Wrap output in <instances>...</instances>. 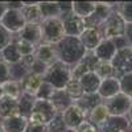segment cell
I'll list each match as a JSON object with an SVG mask.
<instances>
[{"instance_id": "1", "label": "cell", "mask_w": 132, "mask_h": 132, "mask_svg": "<svg viewBox=\"0 0 132 132\" xmlns=\"http://www.w3.org/2000/svg\"><path fill=\"white\" fill-rule=\"evenodd\" d=\"M56 46L57 58L58 61L69 65L70 68L75 66L78 62L82 61V58L86 56L87 50L82 45L79 37H70L65 36Z\"/></svg>"}, {"instance_id": "2", "label": "cell", "mask_w": 132, "mask_h": 132, "mask_svg": "<svg viewBox=\"0 0 132 132\" xmlns=\"http://www.w3.org/2000/svg\"><path fill=\"white\" fill-rule=\"evenodd\" d=\"M42 79L50 83L56 90H63L71 79V68L61 61H56L48 66V70L44 74Z\"/></svg>"}, {"instance_id": "3", "label": "cell", "mask_w": 132, "mask_h": 132, "mask_svg": "<svg viewBox=\"0 0 132 132\" xmlns=\"http://www.w3.org/2000/svg\"><path fill=\"white\" fill-rule=\"evenodd\" d=\"M41 27V42L49 45H57L65 37V29L61 17L45 19L40 23Z\"/></svg>"}, {"instance_id": "4", "label": "cell", "mask_w": 132, "mask_h": 132, "mask_svg": "<svg viewBox=\"0 0 132 132\" xmlns=\"http://www.w3.org/2000/svg\"><path fill=\"white\" fill-rule=\"evenodd\" d=\"M101 32V36L104 40H114L116 37H122L124 36V30H126V21L122 19L118 13L116 8L112 11L111 13L107 16V19L102 23V25L98 28Z\"/></svg>"}, {"instance_id": "5", "label": "cell", "mask_w": 132, "mask_h": 132, "mask_svg": "<svg viewBox=\"0 0 132 132\" xmlns=\"http://www.w3.org/2000/svg\"><path fill=\"white\" fill-rule=\"evenodd\" d=\"M58 112L53 107L50 101H42V99H36L33 110L28 118L29 123L35 124H42V126H49V123L56 118Z\"/></svg>"}, {"instance_id": "6", "label": "cell", "mask_w": 132, "mask_h": 132, "mask_svg": "<svg viewBox=\"0 0 132 132\" xmlns=\"http://www.w3.org/2000/svg\"><path fill=\"white\" fill-rule=\"evenodd\" d=\"M103 104L106 106L108 115L110 116H115V118H124L127 116L129 107L132 104V99L124 95L123 93H119L115 96L103 101Z\"/></svg>"}, {"instance_id": "7", "label": "cell", "mask_w": 132, "mask_h": 132, "mask_svg": "<svg viewBox=\"0 0 132 132\" xmlns=\"http://www.w3.org/2000/svg\"><path fill=\"white\" fill-rule=\"evenodd\" d=\"M111 65L118 79L128 73H132V48L126 46L123 49H118L111 61Z\"/></svg>"}, {"instance_id": "8", "label": "cell", "mask_w": 132, "mask_h": 132, "mask_svg": "<svg viewBox=\"0 0 132 132\" xmlns=\"http://www.w3.org/2000/svg\"><path fill=\"white\" fill-rule=\"evenodd\" d=\"M0 24H2L9 33H12L13 36L19 35L21 32L27 24V21L21 13V9H12V8H8L5 15L3 16L2 21H0Z\"/></svg>"}, {"instance_id": "9", "label": "cell", "mask_w": 132, "mask_h": 132, "mask_svg": "<svg viewBox=\"0 0 132 132\" xmlns=\"http://www.w3.org/2000/svg\"><path fill=\"white\" fill-rule=\"evenodd\" d=\"M115 9L112 3H104V2H96V8L94 13L89 16L87 19H83L85 28H91V29H98L102 25V23L107 19V16Z\"/></svg>"}, {"instance_id": "10", "label": "cell", "mask_w": 132, "mask_h": 132, "mask_svg": "<svg viewBox=\"0 0 132 132\" xmlns=\"http://www.w3.org/2000/svg\"><path fill=\"white\" fill-rule=\"evenodd\" d=\"M61 20L63 23V29H65V36L70 37H79L82 35V32L85 30V23L83 19L75 16L71 9L68 12H63L61 16Z\"/></svg>"}, {"instance_id": "11", "label": "cell", "mask_w": 132, "mask_h": 132, "mask_svg": "<svg viewBox=\"0 0 132 132\" xmlns=\"http://www.w3.org/2000/svg\"><path fill=\"white\" fill-rule=\"evenodd\" d=\"M62 120H63V124H65L66 129L75 131L85 120H87V118L83 114L82 110L74 103L68 110H65V111L62 112Z\"/></svg>"}, {"instance_id": "12", "label": "cell", "mask_w": 132, "mask_h": 132, "mask_svg": "<svg viewBox=\"0 0 132 132\" xmlns=\"http://www.w3.org/2000/svg\"><path fill=\"white\" fill-rule=\"evenodd\" d=\"M116 52H118V49H116V45L114 44V41L103 38L93 53L101 62H111L114 56L116 54Z\"/></svg>"}, {"instance_id": "13", "label": "cell", "mask_w": 132, "mask_h": 132, "mask_svg": "<svg viewBox=\"0 0 132 132\" xmlns=\"http://www.w3.org/2000/svg\"><path fill=\"white\" fill-rule=\"evenodd\" d=\"M16 37L38 46L41 44V27L40 24H25V27L21 29L19 35H16Z\"/></svg>"}, {"instance_id": "14", "label": "cell", "mask_w": 132, "mask_h": 132, "mask_svg": "<svg viewBox=\"0 0 132 132\" xmlns=\"http://www.w3.org/2000/svg\"><path fill=\"white\" fill-rule=\"evenodd\" d=\"M79 40H81L82 45L85 46V49H86L87 52H94L103 38H102V36H101V32H99V29L85 28V30L82 32V35L79 36Z\"/></svg>"}, {"instance_id": "15", "label": "cell", "mask_w": 132, "mask_h": 132, "mask_svg": "<svg viewBox=\"0 0 132 132\" xmlns=\"http://www.w3.org/2000/svg\"><path fill=\"white\" fill-rule=\"evenodd\" d=\"M35 56H36V58L40 62L45 63L46 66H50L52 63L58 61L56 46H54V45H49V44H44V42H41L40 45L36 48Z\"/></svg>"}, {"instance_id": "16", "label": "cell", "mask_w": 132, "mask_h": 132, "mask_svg": "<svg viewBox=\"0 0 132 132\" xmlns=\"http://www.w3.org/2000/svg\"><path fill=\"white\" fill-rule=\"evenodd\" d=\"M119 93H120V83H119V79L116 77L102 79L101 87L98 90V95L102 98V101H107V99L115 96Z\"/></svg>"}, {"instance_id": "17", "label": "cell", "mask_w": 132, "mask_h": 132, "mask_svg": "<svg viewBox=\"0 0 132 132\" xmlns=\"http://www.w3.org/2000/svg\"><path fill=\"white\" fill-rule=\"evenodd\" d=\"M0 122H2L4 132H25L28 126V119L21 115H13Z\"/></svg>"}, {"instance_id": "18", "label": "cell", "mask_w": 132, "mask_h": 132, "mask_svg": "<svg viewBox=\"0 0 132 132\" xmlns=\"http://www.w3.org/2000/svg\"><path fill=\"white\" fill-rule=\"evenodd\" d=\"M79 83L82 86L85 94H98L102 79L99 78V75L95 71H89L79 79Z\"/></svg>"}, {"instance_id": "19", "label": "cell", "mask_w": 132, "mask_h": 132, "mask_svg": "<svg viewBox=\"0 0 132 132\" xmlns=\"http://www.w3.org/2000/svg\"><path fill=\"white\" fill-rule=\"evenodd\" d=\"M74 103L82 110L83 114L87 118V116H89V114L93 111L96 106L103 103V101H102V98L99 96L98 94H83V96L79 98L78 101H75Z\"/></svg>"}, {"instance_id": "20", "label": "cell", "mask_w": 132, "mask_h": 132, "mask_svg": "<svg viewBox=\"0 0 132 132\" xmlns=\"http://www.w3.org/2000/svg\"><path fill=\"white\" fill-rule=\"evenodd\" d=\"M108 119H110V115H108V111H107V108L103 103L96 106L89 114V116H87V120H89L93 126H95L99 131L104 127V124L107 123Z\"/></svg>"}, {"instance_id": "21", "label": "cell", "mask_w": 132, "mask_h": 132, "mask_svg": "<svg viewBox=\"0 0 132 132\" xmlns=\"http://www.w3.org/2000/svg\"><path fill=\"white\" fill-rule=\"evenodd\" d=\"M50 102H52L53 107L56 108V111L58 114H62L65 110H68L71 104H74L71 98L66 94L65 90H56L53 96L50 98Z\"/></svg>"}, {"instance_id": "22", "label": "cell", "mask_w": 132, "mask_h": 132, "mask_svg": "<svg viewBox=\"0 0 132 132\" xmlns=\"http://www.w3.org/2000/svg\"><path fill=\"white\" fill-rule=\"evenodd\" d=\"M21 13H23L27 24H40L42 21L38 3H24L23 8H21Z\"/></svg>"}, {"instance_id": "23", "label": "cell", "mask_w": 132, "mask_h": 132, "mask_svg": "<svg viewBox=\"0 0 132 132\" xmlns=\"http://www.w3.org/2000/svg\"><path fill=\"white\" fill-rule=\"evenodd\" d=\"M13 115H19L17 99L3 95L2 98H0V120L11 118Z\"/></svg>"}, {"instance_id": "24", "label": "cell", "mask_w": 132, "mask_h": 132, "mask_svg": "<svg viewBox=\"0 0 132 132\" xmlns=\"http://www.w3.org/2000/svg\"><path fill=\"white\" fill-rule=\"evenodd\" d=\"M42 81H44L42 77L29 73V74L25 77V78L20 82V83H21V89H23V93L36 96V93L38 91V89H40V86H41Z\"/></svg>"}, {"instance_id": "25", "label": "cell", "mask_w": 132, "mask_h": 132, "mask_svg": "<svg viewBox=\"0 0 132 132\" xmlns=\"http://www.w3.org/2000/svg\"><path fill=\"white\" fill-rule=\"evenodd\" d=\"M96 2H71V12L81 19H87L94 13Z\"/></svg>"}, {"instance_id": "26", "label": "cell", "mask_w": 132, "mask_h": 132, "mask_svg": "<svg viewBox=\"0 0 132 132\" xmlns=\"http://www.w3.org/2000/svg\"><path fill=\"white\" fill-rule=\"evenodd\" d=\"M38 7H40L42 20L52 19V17H60L62 15L61 3L58 2H40Z\"/></svg>"}, {"instance_id": "27", "label": "cell", "mask_w": 132, "mask_h": 132, "mask_svg": "<svg viewBox=\"0 0 132 132\" xmlns=\"http://www.w3.org/2000/svg\"><path fill=\"white\" fill-rule=\"evenodd\" d=\"M35 102H36V96L23 93L20 95V98L17 99V111H19V115H21V116H24V118L28 119L30 112H32V110H33V106H35Z\"/></svg>"}, {"instance_id": "28", "label": "cell", "mask_w": 132, "mask_h": 132, "mask_svg": "<svg viewBox=\"0 0 132 132\" xmlns=\"http://www.w3.org/2000/svg\"><path fill=\"white\" fill-rule=\"evenodd\" d=\"M0 53H2V60L4 62H7L8 65L19 63L21 61V58H23V57H21V54H20V52H19V49H17V46H16L15 38H13V41L11 42L8 46H5Z\"/></svg>"}, {"instance_id": "29", "label": "cell", "mask_w": 132, "mask_h": 132, "mask_svg": "<svg viewBox=\"0 0 132 132\" xmlns=\"http://www.w3.org/2000/svg\"><path fill=\"white\" fill-rule=\"evenodd\" d=\"M128 119L124 118H115V116H110V119L107 120V123L104 124V127L101 129V132H119L123 129H128Z\"/></svg>"}, {"instance_id": "30", "label": "cell", "mask_w": 132, "mask_h": 132, "mask_svg": "<svg viewBox=\"0 0 132 132\" xmlns=\"http://www.w3.org/2000/svg\"><path fill=\"white\" fill-rule=\"evenodd\" d=\"M2 90H3V95L13 98V99H19L20 95L23 94V89H21V83L17 81H12L9 79L8 82L2 85Z\"/></svg>"}, {"instance_id": "31", "label": "cell", "mask_w": 132, "mask_h": 132, "mask_svg": "<svg viewBox=\"0 0 132 132\" xmlns=\"http://www.w3.org/2000/svg\"><path fill=\"white\" fill-rule=\"evenodd\" d=\"M63 90L66 91V94L71 98L73 102L78 101V99L82 98L83 94H85V91H83V89H82L79 81H77V79H70L69 83L66 85V87H65Z\"/></svg>"}, {"instance_id": "32", "label": "cell", "mask_w": 132, "mask_h": 132, "mask_svg": "<svg viewBox=\"0 0 132 132\" xmlns=\"http://www.w3.org/2000/svg\"><path fill=\"white\" fill-rule=\"evenodd\" d=\"M9 69H11V79L12 81L21 82L29 74L28 69H25L21 62L15 63V65H9Z\"/></svg>"}, {"instance_id": "33", "label": "cell", "mask_w": 132, "mask_h": 132, "mask_svg": "<svg viewBox=\"0 0 132 132\" xmlns=\"http://www.w3.org/2000/svg\"><path fill=\"white\" fill-rule=\"evenodd\" d=\"M118 13L122 16V19L126 21V24L132 23V2H122L116 4Z\"/></svg>"}, {"instance_id": "34", "label": "cell", "mask_w": 132, "mask_h": 132, "mask_svg": "<svg viewBox=\"0 0 132 132\" xmlns=\"http://www.w3.org/2000/svg\"><path fill=\"white\" fill-rule=\"evenodd\" d=\"M15 42H16V46L21 54V57H27V56H32V54H35L36 53V48L35 45H32V44L24 41V40H21L19 37L15 36Z\"/></svg>"}, {"instance_id": "35", "label": "cell", "mask_w": 132, "mask_h": 132, "mask_svg": "<svg viewBox=\"0 0 132 132\" xmlns=\"http://www.w3.org/2000/svg\"><path fill=\"white\" fill-rule=\"evenodd\" d=\"M95 73L99 75L101 79H107V78H111V77H115V71L111 62H99Z\"/></svg>"}, {"instance_id": "36", "label": "cell", "mask_w": 132, "mask_h": 132, "mask_svg": "<svg viewBox=\"0 0 132 132\" xmlns=\"http://www.w3.org/2000/svg\"><path fill=\"white\" fill-rule=\"evenodd\" d=\"M54 91H56V89L48 82L45 81H42L41 86H40V89L36 93V99H42V101H50V98L53 96Z\"/></svg>"}, {"instance_id": "37", "label": "cell", "mask_w": 132, "mask_h": 132, "mask_svg": "<svg viewBox=\"0 0 132 132\" xmlns=\"http://www.w3.org/2000/svg\"><path fill=\"white\" fill-rule=\"evenodd\" d=\"M119 83H120V93H123L124 95L132 99V73L120 77Z\"/></svg>"}, {"instance_id": "38", "label": "cell", "mask_w": 132, "mask_h": 132, "mask_svg": "<svg viewBox=\"0 0 132 132\" xmlns=\"http://www.w3.org/2000/svg\"><path fill=\"white\" fill-rule=\"evenodd\" d=\"M15 36L12 33H9L2 24H0V52H2L5 46H8L11 42L13 41Z\"/></svg>"}, {"instance_id": "39", "label": "cell", "mask_w": 132, "mask_h": 132, "mask_svg": "<svg viewBox=\"0 0 132 132\" xmlns=\"http://www.w3.org/2000/svg\"><path fill=\"white\" fill-rule=\"evenodd\" d=\"M48 129H49V132H62V131L66 129V127L63 124V120H62V114L56 115V118L49 123Z\"/></svg>"}, {"instance_id": "40", "label": "cell", "mask_w": 132, "mask_h": 132, "mask_svg": "<svg viewBox=\"0 0 132 132\" xmlns=\"http://www.w3.org/2000/svg\"><path fill=\"white\" fill-rule=\"evenodd\" d=\"M11 79V69L9 65L4 62L3 60H0V86L3 83L8 82Z\"/></svg>"}, {"instance_id": "41", "label": "cell", "mask_w": 132, "mask_h": 132, "mask_svg": "<svg viewBox=\"0 0 132 132\" xmlns=\"http://www.w3.org/2000/svg\"><path fill=\"white\" fill-rule=\"evenodd\" d=\"M46 70H48V66H46L45 63L40 62V61L36 58V61L33 62V65L30 66L29 73H32V74H36V75H40V77H44V74L46 73Z\"/></svg>"}, {"instance_id": "42", "label": "cell", "mask_w": 132, "mask_h": 132, "mask_svg": "<svg viewBox=\"0 0 132 132\" xmlns=\"http://www.w3.org/2000/svg\"><path fill=\"white\" fill-rule=\"evenodd\" d=\"M75 132H101L95 126H93L89 120H85V122L75 129Z\"/></svg>"}, {"instance_id": "43", "label": "cell", "mask_w": 132, "mask_h": 132, "mask_svg": "<svg viewBox=\"0 0 132 132\" xmlns=\"http://www.w3.org/2000/svg\"><path fill=\"white\" fill-rule=\"evenodd\" d=\"M25 132H49L48 126H42V124H35V123H29L27 126Z\"/></svg>"}, {"instance_id": "44", "label": "cell", "mask_w": 132, "mask_h": 132, "mask_svg": "<svg viewBox=\"0 0 132 132\" xmlns=\"http://www.w3.org/2000/svg\"><path fill=\"white\" fill-rule=\"evenodd\" d=\"M36 61V56L35 54H32V56H27V57H23L21 58V63H23V66L25 69H28V71H29V69H30V66L33 65V62Z\"/></svg>"}, {"instance_id": "45", "label": "cell", "mask_w": 132, "mask_h": 132, "mask_svg": "<svg viewBox=\"0 0 132 132\" xmlns=\"http://www.w3.org/2000/svg\"><path fill=\"white\" fill-rule=\"evenodd\" d=\"M124 37H126V40L128 41L129 46H131V45H132V23H128V24H126Z\"/></svg>"}, {"instance_id": "46", "label": "cell", "mask_w": 132, "mask_h": 132, "mask_svg": "<svg viewBox=\"0 0 132 132\" xmlns=\"http://www.w3.org/2000/svg\"><path fill=\"white\" fill-rule=\"evenodd\" d=\"M7 9H8V7H7V3H5V2H0V21H2L3 16L5 15Z\"/></svg>"}, {"instance_id": "47", "label": "cell", "mask_w": 132, "mask_h": 132, "mask_svg": "<svg viewBox=\"0 0 132 132\" xmlns=\"http://www.w3.org/2000/svg\"><path fill=\"white\" fill-rule=\"evenodd\" d=\"M126 118L128 119V122H129V123H132V104H131V107H129V111H128V114H127Z\"/></svg>"}, {"instance_id": "48", "label": "cell", "mask_w": 132, "mask_h": 132, "mask_svg": "<svg viewBox=\"0 0 132 132\" xmlns=\"http://www.w3.org/2000/svg\"><path fill=\"white\" fill-rule=\"evenodd\" d=\"M127 132H132V123L128 124V129H127Z\"/></svg>"}, {"instance_id": "49", "label": "cell", "mask_w": 132, "mask_h": 132, "mask_svg": "<svg viewBox=\"0 0 132 132\" xmlns=\"http://www.w3.org/2000/svg\"><path fill=\"white\" fill-rule=\"evenodd\" d=\"M0 132H4V128H3V126H2V122H0Z\"/></svg>"}, {"instance_id": "50", "label": "cell", "mask_w": 132, "mask_h": 132, "mask_svg": "<svg viewBox=\"0 0 132 132\" xmlns=\"http://www.w3.org/2000/svg\"><path fill=\"white\" fill-rule=\"evenodd\" d=\"M62 132H75V131H73V129H65V131H62Z\"/></svg>"}, {"instance_id": "51", "label": "cell", "mask_w": 132, "mask_h": 132, "mask_svg": "<svg viewBox=\"0 0 132 132\" xmlns=\"http://www.w3.org/2000/svg\"><path fill=\"white\" fill-rule=\"evenodd\" d=\"M3 96V90H2V86H0V98Z\"/></svg>"}, {"instance_id": "52", "label": "cell", "mask_w": 132, "mask_h": 132, "mask_svg": "<svg viewBox=\"0 0 132 132\" xmlns=\"http://www.w3.org/2000/svg\"><path fill=\"white\" fill-rule=\"evenodd\" d=\"M119 132H127V129H123V131H119Z\"/></svg>"}, {"instance_id": "53", "label": "cell", "mask_w": 132, "mask_h": 132, "mask_svg": "<svg viewBox=\"0 0 132 132\" xmlns=\"http://www.w3.org/2000/svg\"><path fill=\"white\" fill-rule=\"evenodd\" d=\"M131 48H132V45H131Z\"/></svg>"}]
</instances>
